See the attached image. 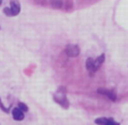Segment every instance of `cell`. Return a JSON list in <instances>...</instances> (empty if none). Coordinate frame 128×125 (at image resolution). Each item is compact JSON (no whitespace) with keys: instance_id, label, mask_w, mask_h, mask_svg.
<instances>
[{"instance_id":"1","label":"cell","mask_w":128,"mask_h":125,"mask_svg":"<svg viewBox=\"0 0 128 125\" xmlns=\"http://www.w3.org/2000/svg\"><path fill=\"white\" fill-rule=\"evenodd\" d=\"M53 100L56 101L58 105H60L62 108L67 109L69 107V101L66 96V89L64 87H59L58 90L56 91V93L53 94Z\"/></svg>"},{"instance_id":"2","label":"cell","mask_w":128,"mask_h":125,"mask_svg":"<svg viewBox=\"0 0 128 125\" xmlns=\"http://www.w3.org/2000/svg\"><path fill=\"white\" fill-rule=\"evenodd\" d=\"M65 52L68 57H76L80 55V47L76 44H68L65 49Z\"/></svg>"},{"instance_id":"3","label":"cell","mask_w":128,"mask_h":125,"mask_svg":"<svg viewBox=\"0 0 128 125\" xmlns=\"http://www.w3.org/2000/svg\"><path fill=\"white\" fill-rule=\"evenodd\" d=\"M10 10H12V16H17L20 13V4L18 0H10L9 1Z\"/></svg>"},{"instance_id":"4","label":"cell","mask_w":128,"mask_h":125,"mask_svg":"<svg viewBox=\"0 0 128 125\" xmlns=\"http://www.w3.org/2000/svg\"><path fill=\"white\" fill-rule=\"evenodd\" d=\"M98 93L102 94V96H106L108 99H110L111 101H116L117 100V94L114 93L112 90H108V89H98Z\"/></svg>"},{"instance_id":"5","label":"cell","mask_w":128,"mask_h":125,"mask_svg":"<svg viewBox=\"0 0 128 125\" xmlns=\"http://www.w3.org/2000/svg\"><path fill=\"white\" fill-rule=\"evenodd\" d=\"M12 118H14L15 120H23L24 119V111H22L18 107H16V108L12 109Z\"/></svg>"},{"instance_id":"6","label":"cell","mask_w":128,"mask_h":125,"mask_svg":"<svg viewBox=\"0 0 128 125\" xmlns=\"http://www.w3.org/2000/svg\"><path fill=\"white\" fill-rule=\"evenodd\" d=\"M86 70L88 71L91 75L95 73V70H94V59H92V58H87V59H86Z\"/></svg>"},{"instance_id":"7","label":"cell","mask_w":128,"mask_h":125,"mask_svg":"<svg viewBox=\"0 0 128 125\" xmlns=\"http://www.w3.org/2000/svg\"><path fill=\"white\" fill-rule=\"evenodd\" d=\"M104 58H106V55L102 53V55H100L96 59H94V70H95V72L99 70V67H101V65L104 61Z\"/></svg>"},{"instance_id":"8","label":"cell","mask_w":128,"mask_h":125,"mask_svg":"<svg viewBox=\"0 0 128 125\" xmlns=\"http://www.w3.org/2000/svg\"><path fill=\"white\" fill-rule=\"evenodd\" d=\"M51 4L54 8H61L62 6V1L61 0H51Z\"/></svg>"},{"instance_id":"9","label":"cell","mask_w":128,"mask_h":125,"mask_svg":"<svg viewBox=\"0 0 128 125\" xmlns=\"http://www.w3.org/2000/svg\"><path fill=\"white\" fill-rule=\"evenodd\" d=\"M106 119H108L106 117L96 118V119H95V124H96V125H104V124H106Z\"/></svg>"},{"instance_id":"10","label":"cell","mask_w":128,"mask_h":125,"mask_svg":"<svg viewBox=\"0 0 128 125\" xmlns=\"http://www.w3.org/2000/svg\"><path fill=\"white\" fill-rule=\"evenodd\" d=\"M18 108H20L22 111H24V113H26V111L28 110V107H27L24 102H18Z\"/></svg>"},{"instance_id":"11","label":"cell","mask_w":128,"mask_h":125,"mask_svg":"<svg viewBox=\"0 0 128 125\" xmlns=\"http://www.w3.org/2000/svg\"><path fill=\"white\" fill-rule=\"evenodd\" d=\"M104 125H120V124H119L118 122H116L114 118H108Z\"/></svg>"},{"instance_id":"12","label":"cell","mask_w":128,"mask_h":125,"mask_svg":"<svg viewBox=\"0 0 128 125\" xmlns=\"http://www.w3.org/2000/svg\"><path fill=\"white\" fill-rule=\"evenodd\" d=\"M4 14H5L6 16H12V10H10V8L9 7L4 8Z\"/></svg>"},{"instance_id":"13","label":"cell","mask_w":128,"mask_h":125,"mask_svg":"<svg viewBox=\"0 0 128 125\" xmlns=\"http://www.w3.org/2000/svg\"><path fill=\"white\" fill-rule=\"evenodd\" d=\"M1 4H2V0H0V6H1Z\"/></svg>"},{"instance_id":"14","label":"cell","mask_w":128,"mask_h":125,"mask_svg":"<svg viewBox=\"0 0 128 125\" xmlns=\"http://www.w3.org/2000/svg\"><path fill=\"white\" fill-rule=\"evenodd\" d=\"M0 102H1V99H0Z\"/></svg>"}]
</instances>
